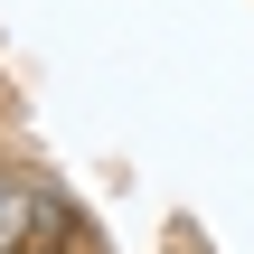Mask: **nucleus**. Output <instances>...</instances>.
Here are the masks:
<instances>
[{
	"instance_id": "nucleus-1",
	"label": "nucleus",
	"mask_w": 254,
	"mask_h": 254,
	"mask_svg": "<svg viewBox=\"0 0 254 254\" xmlns=\"http://www.w3.org/2000/svg\"><path fill=\"white\" fill-rule=\"evenodd\" d=\"M47 226H57V198H47L38 179H19V170L0 160V254H28V245H47Z\"/></svg>"
},
{
	"instance_id": "nucleus-2",
	"label": "nucleus",
	"mask_w": 254,
	"mask_h": 254,
	"mask_svg": "<svg viewBox=\"0 0 254 254\" xmlns=\"http://www.w3.org/2000/svg\"><path fill=\"white\" fill-rule=\"evenodd\" d=\"M28 254H57V245H28Z\"/></svg>"
}]
</instances>
